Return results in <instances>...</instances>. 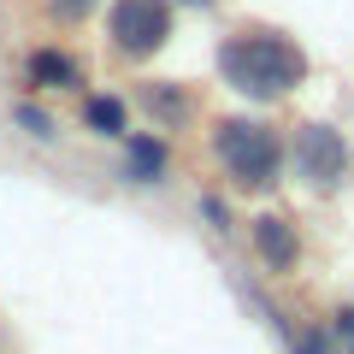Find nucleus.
Segmentation results:
<instances>
[{"label":"nucleus","mask_w":354,"mask_h":354,"mask_svg":"<svg viewBox=\"0 0 354 354\" xmlns=\"http://www.w3.org/2000/svg\"><path fill=\"white\" fill-rule=\"evenodd\" d=\"M213 71L218 83L248 106H283L290 95H301L307 77H313V59L307 48L278 24H236L218 36L213 48Z\"/></svg>","instance_id":"1"},{"label":"nucleus","mask_w":354,"mask_h":354,"mask_svg":"<svg viewBox=\"0 0 354 354\" xmlns=\"http://www.w3.org/2000/svg\"><path fill=\"white\" fill-rule=\"evenodd\" d=\"M207 153L218 165V183L230 195L266 201L290 183V124L260 113H225L207 118Z\"/></svg>","instance_id":"2"},{"label":"nucleus","mask_w":354,"mask_h":354,"mask_svg":"<svg viewBox=\"0 0 354 354\" xmlns=\"http://www.w3.org/2000/svg\"><path fill=\"white\" fill-rule=\"evenodd\" d=\"M290 177L307 195H319V201L342 195L348 177H354V142L342 136L337 124H325V118L290 124Z\"/></svg>","instance_id":"3"},{"label":"nucleus","mask_w":354,"mask_h":354,"mask_svg":"<svg viewBox=\"0 0 354 354\" xmlns=\"http://www.w3.org/2000/svg\"><path fill=\"white\" fill-rule=\"evenodd\" d=\"M106 53L124 65H153L177 36V0H106L101 12Z\"/></svg>","instance_id":"4"},{"label":"nucleus","mask_w":354,"mask_h":354,"mask_svg":"<svg viewBox=\"0 0 354 354\" xmlns=\"http://www.w3.org/2000/svg\"><path fill=\"white\" fill-rule=\"evenodd\" d=\"M242 242H248V260L260 266V278L283 283L301 272L307 260V242H301V225H295L283 207H260V213L242 218Z\"/></svg>","instance_id":"5"},{"label":"nucleus","mask_w":354,"mask_h":354,"mask_svg":"<svg viewBox=\"0 0 354 354\" xmlns=\"http://www.w3.org/2000/svg\"><path fill=\"white\" fill-rule=\"evenodd\" d=\"M130 101L148 118V130H165V136H183V130L201 124V95H195V83H183V77H142Z\"/></svg>","instance_id":"6"},{"label":"nucleus","mask_w":354,"mask_h":354,"mask_svg":"<svg viewBox=\"0 0 354 354\" xmlns=\"http://www.w3.org/2000/svg\"><path fill=\"white\" fill-rule=\"evenodd\" d=\"M18 83H24V95H83L88 88V65L77 59V48H65V41H36V48L24 53V65H18Z\"/></svg>","instance_id":"7"},{"label":"nucleus","mask_w":354,"mask_h":354,"mask_svg":"<svg viewBox=\"0 0 354 354\" xmlns=\"http://www.w3.org/2000/svg\"><path fill=\"white\" fill-rule=\"evenodd\" d=\"M177 171V148L165 130H130L124 142H118V183L124 189H165Z\"/></svg>","instance_id":"8"},{"label":"nucleus","mask_w":354,"mask_h":354,"mask_svg":"<svg viewBox=\"0 0 354 354\" xmlns=\"http://www.w3.org/2000/svg\"><path fill=\"white\" fill-rule=\"evenodd\" d=\"M77 130L95 142H124L136 130V101L118 88H83L77 95Z\"/></svg>","instance_id":"9"},{"label":"nucleus","mask_w":354,"mask_h":354,"mask_svg":"<svg viewBox=\"0 0 354 354\" xmlns=\"http://www.w3.org/2000/svg\"><path fill=\"white\" fill-rule=\"evenodd\" d=\"M6 124L24 142H36V148H53V142H59V113H53L41 95H18V101L6 106Z\"/></svg>","instance_id":"10"},{"label":"nucleus","mask_w":354,"mask_h":354,"mask_svg":"<svg viewBox=\"0 0 354 354\" xmlns=\"http://www.w3.org/2000/svg\"><path fill=\"white\" fill-rule=\"evenodd\" d=\"M195 218L207 225V236H213V242H236V230H242V218H236V207H230V189H225V183L195 195Z\"/></svg>","instance_id":"11"},{"label":"nucleus","mask_w":354,"mask_h":354,"mask_svg":"<svg viewBox=\"0 0 354 354\" xmlns=\"http://www.w3.org/2000/svg\"><path fill=\"white\" fill-rule=\"evenodd\" d=\"M41 12L53 30H83L95 12H106V0H41Z\"/></svg>","instance_id":"12"},{"label":"nucleus","mask_w":354,"mask_h":354,"mask_svg":"<svg viewBox=\"0 0 354 354\" xmlns=\"http://www.w3.org/2000/svg\"><path fill=\"white\" fill-rule=\"evenodd\" d=\"M325 330H330V348L337 354H354V295H342L325 313Z\"/></svg>","instance_id":"13"},{"label":"nucleus","mask_w":354,"mask_h":354,"mask_svg":"<svg viewBox=\"0 0 354 354\" xmlns=\"http://www.w3.org/2000/svg\"><path fill=\"white\" fill-rule=\"evenodd\" d=\"M177 12H218V0H177Z\"/></svg>","instance_id":"14"}]
</instances>
